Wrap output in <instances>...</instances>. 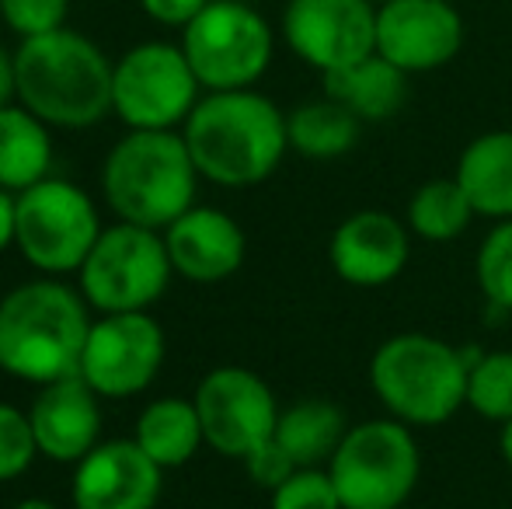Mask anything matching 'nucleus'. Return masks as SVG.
I'll return each mask as SVG.
<instances>
[{"instance_id": "obj_1", "label": "nucleus", "mask_w": 512, "mask_h": 509, "mask_svg": "<svg viewBox=\"0 0 512 509\" xmlns=\"http://www.w3.org/2000/svg\"><path fill=\"white\" fill-rule=\"evenodd\" d=\"M182 136L199 178L216 189H255L290 154L286 112L255 88L206 91L185 119Z\"/></svg>"}, {"instance_id": "obj_2", "label": "nucleus", "mask_w": 512, "mask_h": 509, "mask_svg": "<svg viewBox=\"0 0 512 509\" xmlns=\"http://www.w3.org/2000/svg\"><path fill=\"white\" fill-rule=\"evenodd\" d=\"M95 311L77 283L35 276L0 297V374L46 387L81 367Z\"/></svg>"}, {"instance_id": "obj_3", "label": "nucleus", "mask_w": 512, "mask_h": 509, "mask_svg": "<svg viewBox=\"0 0 512 509\" xmlns=\"http://www.w3.org/2000/svg\"><path fill=\"white\" fill-rule=\"evenodd\" d=\"M112 67L105 49L74 28L21 39L14 49L18 102L46 126L81 133L112 116Z\"/></svg>"}, {"instance_id": "obj_4", "label": "nucleus", "mask_w": 512, "mask_h": 509, "mask_svg": "<svg viewBox=\"0 0 512 509\" xmlns=\"http://www.w3.org/2000/svg\"><path fill=\"white\" fill-rule=\"evenodd\" d=\"M199 182L182 129H126L98 171L108 213L150 231H164L196 206Z\"/></svg>"}, {"instance_id": "obj_5", "label": "nucleus", "mask_w": 512, "mask_h": 509, "mask_svg": "<svg viewBox=\"0 0 512 509\" xmlns=\"http://www.w3.org/2000/svg\"><path fill=\"white\" fill-rule=\"evenodd\" d=\"M467 370V346L429 332H398L373 349L366 381L384 415L411 429H436L467 408Z\"/></svg>"}, {"instance_id": "obj_6", "label": "nucleus", "mask_w": 512, "mask_h": 509, "mask_svg": "<svg viewBox=\"0 0 512 509\" xmlns=\"http://www.w3.org/2000/svg\"><path fill=\"white\" fill-rule=\"evenodd\" d=\"M328 475L342 509H405L422 478V447L415 429L380 415L349 426Z\"/></svg>"}, {"instance_id": "obj_7", "label": "nucleus", "mask_w": 512, "mask_h": 509, "mask_svg": "<svg viewBox=\"0 0 512 509\" xmlns=\"http://www.w3.org/2000/svg\"><path fill=\"white\" fill-rule=\"evenodd\" d=\"M102 231L105 220L98 199L70 178L49 175L18 192L14 248L35 276H77Z\"/></svg>"}, {"instance_id": "obj_8", "label": "nucleus", "mask_w": 512, "mask_h": 509, "mask_svg": "<svg viewBox=\"0 0 512 509\" xmlns=\"http://www.w3.org/2000/svg\"><path fill=\"white\" fill-rule=\"evenodd\" d=\"M171 279H175V265H171L164 234L115 220L105 224L95 248L84 258L77 272V290L84 293L95 314H126L150 311L157 300H164Z\"/></svg>"}, {"instance_id": "obj_9", "label": "nucleus", "mask_w": 512, "mask_h": 509, "mask_svg": "<svg viewBox=\"0 0 512 509\" xmlns=\"http://www.w3.org/2000/svg\"><path fill=\"white\" fill-rule=\"evenodd\" d=\"M203 91L255 88L272 67L276 35L265 14L244 0H209L182 28V42Z\"/></svg>"}, {"instance_id": "obj_10", "label": "nucleus", "mask_w": 512, "mask_h": 509, "mask_svg": "<svg viewBox=\"0 0 512 509\" xmlns=\"http://www.w3.org/2000/svg\"><path fill=\"white\" fill-rule=\"evenodd\" d=\"M199 98L203 84L175 42H136L112 67V116L126 129H182Z\"/></svg>"}, {"instance_id": "obj_11", "label": "nucleus", "mask_w": 512, "mask_h": 509, "mask_svg": "<svg viewBox=\"0 0 512 509\" xmlns=\"http://www.w3.org/2000/svg\"><path fill=\"white\" fill-rule=\"evenodd\" d=\"M168 335L150 311L98 314L91 321L77 374L102 401H126L157 381Z\"/></svg>"}, {"instance_id": "obj_12", "label": "nucleus", "mask_w": 512, "mask_h": 509, "mask_svg": "<svg viewBox=\"0 0 512 509\" xmlns=\"http://www.w3.org/2000/svg\"><path fill=\"white\" fill-rule=\"evenodd\" d=\"M192 401L203 419L206 447L230 461H244L251 450L272 440L279 412H283L265 377L237 363L209 370Z\"/></svg>"}, {"instance_id": "obj_13", "label": "nucleus", "mask_w": 512, "mask_h": 509, "mask_svg": "<svg viewBox=\"0 0 512 509\" xmlns=\"http://www.w3.org/2000/svg\"><path fill=\"white\" fill-rule=\"evenodd\" d=\"M283 39L321 77L352 67L377 53V0H290Z\"/></svg>"}, {"instance_id": "obj_14", "label": "nucleus", "mask_w": 512, "mask_h": 509, "mask_svg": "<svg viewBox=\"0 0 512 509\" xmlns=\"http://www.w3.org/2000/svg\"><path fill=\"white\" fill-rule=\"evenodd\" d=\"M464 46V18L453 0H384L377 4V53L405 74H429Z\"/></svg>"}, {"instance_id": "obj_15", "label": "nucleus", "mask_w": 512, "mask_h": 509, "mask_svg": "<svg viewBox=\"0 0 512 509\" xmlns=\"http://www.w3.org/2000/svg\"><path fill=\"white\" fill-rule=\"evenodd\" d=\"M164 468H157L133 436L102 440L74 464L70 506L74 509H157Z\"/></svg>"}, {"instance_id": "obj_16", "label": "nucleus", "mask_w": 512, "mask_h": 509, "mask_svg": "<svg viewBox=\"0 0 512 509\" xmlns=\"http://www.w3.org/2000/svg\"><path fill=\"white\" fill-rule=\"evenodd\" d=\"M411 231L387 210H356L331 231L328 265L356 290H380L408 269Z\"/></svg>"}, {"instance_id": "obj_17", "label": "nucleus", "mask_w": 512, "mask_h": 509, "mask_svg": "<svg viewBox=\"0 0 512 509\" xmlns=\"http://www.w3.org/2000/svg\"><path fill=\"white\" fill-rule=\"evenodd\" d=\"M28 419L39 443V457L53 464L74 468L102 443V398L84 384L81 374L39 387L28 405Z\"/></svg>"}, {"instance_id": "obj_18", "label": "nucleus", "mask_w": 512, "mask_h": 509, "mask_svg": "<svg viewBox=\"0 0 512 509\" xmlns=\"http://www.w3.org/2000/svg\"><path fill=\"white\" fill-rule=\"evenodd\" d=\"M161 234L171 265H175V276L199 286L223 283L234 272H241L244 258H248V234L220 206H189Z\"/></svg>"}, {"instance_id": "obj_19", "label": "nucleus", "mask_w": 512, "mask_h": 509, "mask_svg": "<svg viewBox=\"0 0 512 509\" xmlns=\"http://www.w3.org/2000/svg\"><path fill=\"white\" fill-rule=\"evenodd\" d=\"M133 440L157 468H185L206 447L196 401L182 398V394H161V398L147 401L133 422Z\"/></svg>"}, {"instance_id": "obj_20", "label": "nucleus", "mask_w": 512, "mask_h": 509, "mask_svg": "<svg viewBox=\"0 0 512 509\" xmlns=\"http://www.w3.org/2000/svg\"><path fill=\"white\" fill-rule=\"evenodd\" d=\"M453 178L485 220H512V129L481 133L460 150Z\"/></svg>"}, {"instance_id": "obj_21", "label": "nucleus", "mask_w": 512, "mask_h": 509, "mask_svg": "<svg viewBox=\"0 0 512 509\" xmlns=\"http://www.w3.org/2000/svg\"><path fill=\"white\" fill-rule=\"evenodd\" d=\"M324 95L356 112L363 123H387L405 109L408 74L380 53H370L352 67L324 74Z\"/></svg>"}, {"instance_id": "obj_22", "label": "nucleus", "mask_w": 512, "mask_h": 509, "mask_svg": "<svg viewBox=\"0 0 512 509\" xmlns=\"http://www.w3.org/2000/svg\"><path fill=\"white\" fill-rule=\"evenodd\" d=\"M53 126L42 123L21 102L0 109V189L25 192L53 175Z\"/></svg>"}, {"instance_id": "obj_23", "label": "nucleus", "mask_w": 512, "mask_h": 509, "mask_svg": "<svg viewBox=\"0 0 512 509\" xmlns=\"http://www.w3.org/2000/svg\"><path fill=\"white\" fill-rule=\"evenodd\" d=\"M349 419L331 398H300L279 412L276 443L293 457L297 468H328Z\"/></svg>"}, {"instance_id": "obj_24", "label": "nucleus", "mask_w": 512, "mask_h": 509, "mask_svg": "<svg viewBox=\"0 0 512 509\" xmlns=\"http://www.w3.org/2000/svg\"><path fill=\"white\" fill-rule=\"evenodd\" d=\"M363 119L349 112L335 98H314V102L297 105L286 112V133H290V150L307 161H338L352 154L363 136Z\"/></svg>"}, {"instance_id": "obj_25", "label": "nucleus", "mask_w": 512, "mask_h": 509, "mask_svg": "<svg viewBox=\"0 0 512 509\" xmlns=\"http://www.w3.org/2000/svg\"><path fill=\"white\" fill-rule=\"evenodd\" d=\"M474 217L478 213H474L471 199L453 175L422 182L405 206V224L411 238L425 241V245H450V241L464 238Z\"/></svg>"}, {"instance_id": "obj_26", "label": "nucleus", "mask_w": 512, "mask_h": 509, "mask_svg": "<svg viewBox=\"0 0 512 509\" xmlns=\"http://www.w3.org/2000/svg\"><path fill=\"white\" fill-rule=\"evenodd\" d=\"M471 353L467 370V408L488 422L506 426L512 419V349L492 353Z\"/></svg>"}, {"instance_id": "obj_27", "label": "nucleus", "mask_w": 512, "mask_h": 509, "mask_svg": "<svg viewBox=\"0 0 512 509\" xmlns=\"http://www.w3.org/2000/svg\"><path fill=\"white\" fill-rule=\"evenodd\" d=\"M474 279L485 304L512 314V220H495L474 255Z\"/></svg>"}, {"instance_id": "obj_28", "label": "nucleus", "mask_w": 512, "mask_h": 509, "mask_svg": "<svg viewBox=\"0 0 512 509\" xmlns=\"http://www.w3.org/2000/svg\"><path fill=\"white\" fill-rule=\"evenodd\" d=\"M39 461V443L32 433L28 408L0 401V485L18 482Z\"/></svg>"}, {"instance_id": "obj_29", "label": "nucleus", "mask_w": 512, "mask_h": 509, "mask_svg": "<svg viewBox=\"0 0 512 509\" xmlns=\"http://www.w3.org/2000/svg\"><path fill=\"white\" fill-rule=\"evenodd\" d=\"M269 509H342L328 468H297L269 492Z\"/></svg>"}, {"instance_id": "obj_30", "label": "nucleus", "mask_w": 512, "mask_h": 509, "mask_svg": "<svg viewBox=\"0 0 512 509\" xmlns=\"http://www.w3.org/2000/svg\"><path fill=\"white\" fill-rule=\"evenodd\" d=\"M70 0H0V18L18 39L49 35L67 28Z\"/></svg>"}, {"instance_id": "obj_31", "label": "nucleus", "mask_w": 512, "mask_h": 509, "mask_svg": "<svg viewBox=\"0 0 512 509\" xmlns=\"http://www.w3.org/2000/svg\"><path fill=\"white\" fill-rule=\"evenodd\" d=\"M244 471H248V478L258 485V489H265V492H272V489H279V485L286 482V478L297 471V464H293V457L286 454L283 447L276 443V436L272 440H265L262 447H255L248 457H244Z\"/></svg>"}, {"instance_id": "obj_32", "label": "nucleus", "mask_w": 512, "mask_h": 509, "mask_svg": "<svg viewBox=\"0 0 512 509\" xmlns=\"http://www.w3.org/2000/svg\"><path fill=\"white\" fill-rule=\"evenodd\" d=\"M209 0H140L143 14L164 28H185Z\"/></svg>"}, {"instance_id": "obj_33", "label": "nucleus", "mask_w": 512, "mask_h": 509, "mask_svg": "<svg viewBox=\"0 0 512 509\" xmlns=\"http://www.w3.org/2000/svg\"><path fill=\"white\" fill-rule=\"evenodd\" d=\"M14 231H18V196L0 189V255L14 248Z\"/></svg>"}, {"instance_id": "obj_34", "label": "nucleus", "mask_w": 512, "mask_h": 509, "mask_svg": "<svg viewBox=\"0 0 512 509\" xmlns=\"http://www.w3.org/2000/svg\"><path fill=\"white\" fill-rule=\"evenodd\" d=\"M18 102V74H14V53L0 46V109Z\"/></svg>"}, {"instance_id": "obj_35", "label": "nucleus", "mask_w": 512, "mask_h": 509, "mask_svg": "<svg viewBox=\"0 0 512 509\" xmlns=\"http://www.w3.org/2000/svg\"><path fill=\"white\" fill-rule=\"evenodd\" d=\"M499 454L506 461V468L512 471V419L499 429Z\"/></svg>"}, {"instance_id": "obj_36", "label": "nucleus", "mask_w": 512, "mask_h": 509, "mask_svg": "<svg viewBox=\"0 0 512 509\" xmlns=\"http://www.w3.org/2000/svg\"><path fill=\"white\" fill-rule=\"evenodd\" d=\"M11 509H63V506L49 503V499H42V496H28V499H18Z\"/></svg>"}, {"instance_id": "obj_37", "label": "nucleus", "mask_w": 512, "mask_h": 509, "mask_svg": "<svg viewBox=\"0 0 512 509\" xmlns=\"http://www.w3.org/2000/svg\"><path fill=\"white\" fill-rule=\"evenodd\" d=\"M244 4H262V0H244Z\"/></svg>"}, {"instance_id": "obj_38", "label": "nucleus", "mask_w": 512, "mask_h": 509, "mask_svg": "<svg viewBox=\"0 0 512 509\" xmlns=\"http://www.w3.org/2000/svg\"><path fill=\"white\" fill-rule=\"evenodd\" d=\"M377 4H384V0H377Z\"/></svg>"}]
</instances>
